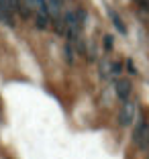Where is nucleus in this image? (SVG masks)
Here are the masks:
<instances>
[{
    "instance_id": "nucleus-1",
    "label": "nucleus",
    "mask_w": 149,
    "mask_h": 159,
    "mask_svg": "<svg viewBox=\"0 0 149 159\" xmlns=\"http://www.w3.org/2000/svg\"><path fill=\"white\" fill-rule=\"evenodd\" d=\"M131 143L139 153H147L149 151V114L139 110L137 120L131 129Z\"/></svg>"
},
{
    "instance_id": "nucleus-2",
    "label": "nucleus",
    "mask_w": 149,
    "mask_h": 159,
    "mask_svg": "<svg viewBox=\"0 0 149 159\" xmlns=\"http://www.w3.org/2000/svg\"><path fill=\"white\" fill-rule=\"evenodd\" d=\"M139 110H141V108H139V102H137V100L131 98L129 102H123L121 108H119V112H117V125H119V129H133Z\"/></svg>"
},
{
    "instance_id": "nucleus-3",
    "label": "nucleus",
    "mask_w": 149,
    "mask_h": 159,
    "mask_svg": "<svg viewBox=\"0 0 149 159\" xmlns=\"http://www.w3.org/2000/svg\"><path fill=\"white\" fill-rule=\"evenodd\" d=\"M114 96H117L119 102H129L131 98H133V92H135V86H133V80L127 78V75H121V78H117L114 82Z\"/></svg>"
},
{
    "instance_id": "nucleus-4",
    "label": "nucleus",
    "mask_w": 149,
    "mask_h": 159,
    "mask_svg": "<svg viewBox=\"0 0 149 159\" xmlns=\"http://www.w3.org/2000/svg\"><path fill=\"white\" fill-rule=\"evenodd\" d=\"M96 74L100 84H110L112 82V59L108 55H102L96 63Z\"/></svg>"
},
{
    "instance_id": "nucleus-5",
    "label": "nucleus",
    "mask_w": 149,
    "mask_h": 159,
    "mask_svg": "<svg viewBox=\"0 0 149 159\" xmlns=\"http://www.w3.org/2000/svg\"><path fill=\"white\" fill-rule=\"evenodd\" d=\"M108 19H110L112 27H114V31H117L119 35H123V37H127V35H129V27H127V23L123 20V16L114 8H108Z\"/></svg>"
},
{
    "instance_id": "nucleus-6",
    "label": "nucleus",
    "mask_w": 149,
    "mask_h": 159,
    "mask_svg": "<svg viewBox=\"0 0 149 159\" xmlns=\"http://www.w3.org/2000/svg\"><path fill=\"white\" fill-rule=\"evenodd\" d=\"M100 57H102V47L98 45L96 41L90 39V41H88V51H86V55H84L86 63H98Z\"/></svg>"
},
{
    "instance_id": "nucleus-7",
    "label": "nucleus",
    "mask_w": 149,
    "mask_h": 159,
    "mask_svg": "<svg viewBox=\"0 0 149 159\" xmlns=\"http://www.w3.org/2000/svg\"><path fill=\"white\" fill-rule=\"evenodd\" d=\"M61 55H63V61L68 67H74L76 66V59H78V53H76L74 45H72L68 39H65V43L61 45Z\"/></svg>"
},
{
    "instance_id": "nucleus-8",
    "label": "nucleus",
    "mask_w": 149,
    "mask_h": 159,
    "mask_svg": "<svg viewBox=\"0 0 149 159\" xmlns=\"http://www.w3.org/2000/svg\"><path fill=\"white\" fill-rule=\"evenodd\" d=\"M33 19H35V29H37V31H49V29H51V16H49V14H45V12H35V16H33Z\"/></svg>"
},
{
    "instance_id": "nucleus-9",
    "label": "nucleus",
    "mask_w": 149,
    "mask_h": 159,
    "mask_svg": "<svg viewBox=\"0 0 149 159\" xmlns=\"http://www.w3.org/2000/svg\"><path fill=\"white\" fill-rule=\"evenodd\" d=\"M51 29H53V33H55L57 37H65V35H68V27H65L63 16H61V19H51Z\"/></svg>"
},
{
    "instance_id": "nucleus-10",
    "label": "nucleus",
    "mask_w": 149,
    "mask_h": 159,
    "mask_svg": "<svg viewBox=\"0 0 149 159\" xmlns=\"http://www.w3.org/2000/svg\"><path fill=\"white\" fill-rule=\"evenodd\" d=\"M100 47H102V53H112L114 51V35L110 33H104L102 35V43H100Z\"/></svg>"
},
{
    "instance_id": "nucleus-11",
    "label": "nucleus",
    "mask_w": 149,
    "mask_h": 159,
    "mask_svg": "<svg viewBox=\"0 0 149 159\" xmlns=\"http://www.w3.org/2000/svg\"><path fill=\"white\" fill-rule=\"evenodd\" d=\"M72 45H74L76 53H78L80 57H84V55H86V51H88V39H84L82 35H80V37L76 39V41L72 43Z\"/></svg>"
},
{
    "instance_id": "nucleus-12",
    "label": "nucleus",
    "mask_w": 149,
    "mask_h": 159,
    "mask_svg": "<svg viewBox=\"0 0 149 159\" xmlns=\"http://www.w3.org/2000/svg\"><path fill=\"white\" fill-rule=\"evenodd\" d=\"M76 8V14H78V20H80V25H82V27L86 29V25H88V19H90V12H88V8H86V6H74Z\"/></svg>"
},
{
    "instance_id": "nucleus-13",
    "label": "nucleus",
    "mask_w": 149,
    "mask_h": 159,
    "mask_svg": "<svg viewBox=\"0 0 149 159\" xmlns=\"http://www.w3.org/2000/svg\"><path fill=\"white\" fill-rule=\"evenodd\" d=\"M125 74V61H119V59H112V82L117 78Z\"/></svg>"
},
{
    "instance_id": "nucleus-14",
    "label": "nucleus",
    "mask_w": 149,
    "mask_h": 159,
    "mask_svg": "<svg viewBox=\"0 0 149 159\" xmlns=\"http://www.w3.org/2000/svg\"><path fill=\"white\" fill-rule=\"evenodd\" d=\"M125 70L129 71V75H139V70H137L133 57H127V59H125Z\"/></svg>"
},
{
    "instance_id": "nucleus-15",
    "label": "nucleus",
    "mask_w": 149,
    "mask_h": 159,
    "mask_svg": "<svg viewBox=\"0 0 149 159\" xmlns=\"http://www.w3.org/2000/svg\"><path fill=\"white\" fill-rule=\"evenodd\" d=\"M143 159H149V151H147V153H145V157Z\"/></svg>"
},
{
    "instance_id": "nucleus-16",
    "label": "nucleus",
    "mask_w": 149,
    "mask_h": 159,
    "mask_svg": "<svg viewBox=\"0 0 149 159\" xmlns=\"http://www.w3.org/2000/svg\"><path fill=\"white\" fill-rule=\"evenodd\" d=\"M63 2H70V0H63Z\"/></svg>"
}]
</instances>
